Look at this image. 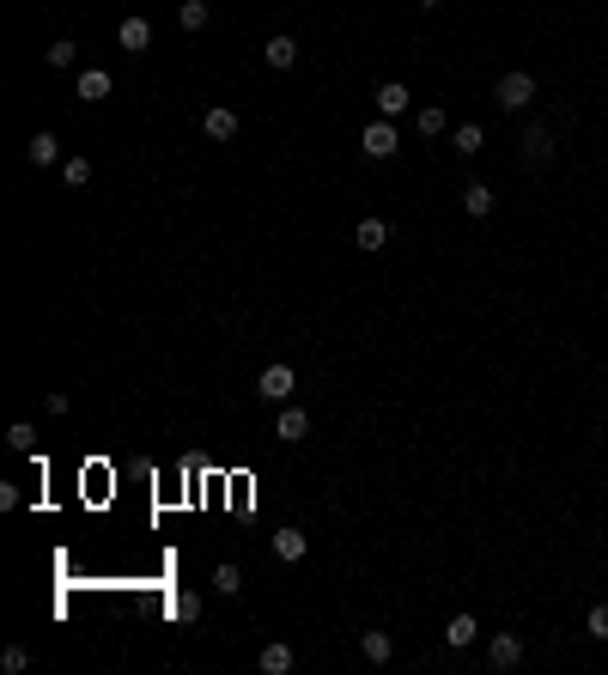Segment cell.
Instances as JSON below:
<instances>
[{"label":"cell","mask_w":608,"mask_h":675,"mask_svg":"<svg viewBox=\"0 0 608 675\" xmlns=\"http://www.w3.org/2000/svg\"><path fill=\"white\" fill-rule=\"evenodd\" d=\"M414 128H420L426 141H438V134H450V116H445V110H438V103H426L420 116H414Z\"/></svg>","instance_id":"19"},{"label":"cell","mask_w":608,"mask_h":675,"mask_svg":"<svg viewBox=\"0 0 608 675\" xmlns=\"http://www.w3.org/2000/svg\"><path fill=\"white\" fill-rule=\"evenodd\" d=\"M256 663H262L268 675H292V663H299V657H292V645H262V657H256Z\"/></svg>","instance_id":"18"},{"label":"cell","mask_w":608,"mask_h":675,"mask_svg":"<svg viewBox=\"0 0 608 675\" xmlns=\"http://www.w3.org/2000/svg\"><path fill=\"white\" fill-rule=\"evenodd\" d=\"M304 432H310V414H304V408H292V402H280V420H274V438H280V445H299Z\"/></svg>","instance_id":"6"},{"label":"cell","mask_w":608,"mask_h":675,"mask_svg":"<svg viewBox=\"0 0 608 675\" xmlns=\"http://www.w3.org/2000/svg\"><path fill=\"white\" fill-rule=\"evenodd\" d=\"M353 244H359V249H371V256H378V249L389 244V225H384V220H359V231H353Z\"/></svg>","instance_id":"15"},{"label":"cell","mask_w":608,"mask_h":675,"mask_svg":"<svg viewBox=\"0 0 608 675\" xmlns=\"http://www.w3.org/2000/svg\"><path fill=\"white\" fill-rule=\"evenodd\" d=\"M450 146H456L463 159H475V152L486 146V128H481V122H463V128H450Z\"/></svg>","instance_id":"12"},{"label":"cell","mask_w":608,"mask_h":675,"mask_svg":"<svg viewBox=\"0 0 608 675\" xmlns=\"http://www.w3.org/2000/svg\"><path fill=\"white\" fill-rule=\"evenodd\" d=\"M61 177H67L74 189H80V183H92V159H67V164H61Z\"/></svg>","instance_id":"25"},{"label":"cell","mask_w":608,"mask_h":675,"mask_svg":"<svg viewBox=\"0 0 608 675\" xmlns=\"http://www.w3.org/2000/svg\"><path fill=\"white\" fill-rule=\"evenodd\" d=\"M292 389H299V371H292V366H268L262 377H256V396H268L274 408H280V402H292Z\"/></svg>","instance_id":"3"},{"label":"cell","mask_w":608,"mask_h":675,"mask_svg":"<svg viewBox=\"0 0 608 675\" xmlns=\"http://www.w3.org/2000/svg\"><path fill=\"white\" fill-rule=\"evenodd\" d=\"M463 213H468V220H486V213H493V189H486V183H468V189H463Z\"/></svg>","instance_id":"16"},{"label":"cell","mask_w":608,"mask_h":675,"mask_svg":"<svg viewBox=\"0 0 608 675\" xmlns=\"http://www.w3.org/2000/svg\"><path fill=\"white\" fill-rule=\"evenodd\" d=\"M25 152H31V164H55L61 159V141H55V134H31Z\"/></svg>","instance_id":"21"},{"label":"cell","mask_w":608,"mask_h":675,"mask_svg":"<svg viewBox=\"0 0 608 675\" xmlns=\"http://www.w3.org/2000/svg\"><path fill=\"white\" fill-rule=\"evenodd\" d=\"M493 98H499V110H511V116H517V110H529V103H535V80H529V73H505V80L493 85Z\"/></svg>","instance_id":"2"},{"label":"cell","mask_w":608,"mask_h":675,"mask_svg":"<svg viewBox=\"0 0 608 675\" xmlns=\"http://www.w3.org/2000/svg\"><path fill=\"white\" fill-rule=\"evenodd\" d=\"M201 134H207V141H231V134H238V110L213 103V110L201 116Z\"/></svg>","instance_id":"7"},{"label":"cell","mask_w":608,"mask_h":675,"mask_svg":"<svg viewBox=\"0 0 608 675\" xmlns=\"http://www.w3.org/2000/svg\"><path fill=\"white\" fill-rule=\"evenodd\" d=\"M110 92H116V80H110L103 67H80V98H85V103H103Z\"/></svg>","instance_id":"10"},{"label":"cell","mask_w":608,"mask_h":675,"mask_svg":"<svg viewBox=\"0 0 608 675\" xmlns=\"http://www.w3.org/2000/svg\"><path fill=\"white\" fill-rule=\"evenodd\" d=\"M524 159H535V164L554 159V134H547L542 122H529V128H524Z\"/></svg>","instance_id":"13"},{"label":"cell","mask_w":608,"mask_h":675,"mask_svg":"<svg viewBox=\"0 0 608 675\" xmlns=\"http://www.w3.org/2000/svg\"><path fill=\"white\" fill-rule=\"evenodd\" d=\"M359 152H365V159H378V164L396 159V152H402V141H396V122H389V116H378V122L359 134Z\"/></svg>","instance_id":"1"},{"label":"cell","mask_w":608,"mask_h":675,"mask_svg":"<svg viewBox=\"0 0 608 675\" xmlns=\"http://www.w3.org/2000/svg\"><path fill=\"white\" fill-rule=\"evenodd\" d=\"M486 663H493V670H517V663H524V639H517V633H493V639H486Z\"/></svg>","instance_id":"4"},{"label":"cell","mask_w":608,"mask_h":675,"mask_svg":"<svg viewBox=\"0 0 608 675\" xmlns=\"http://www.w3.org/2000/svg\"><path fill=\"white\" fill-rule=\"evenodd\" d=\"M116 43L128 49V55H141V49H152V24H146L141 13H128V19L116 24Z\"/></svg>","instance_id":"5"},{"label":"cell","mask_w":608,"mask_h":675,"mask_svg":"<svg viewBox=\"0 0 608 675\" xmlns=\"http://www.w3.org/2000/svg\"><path fill=\"white\" fill-rule=\"evenodd\" d=\"M171 614H177L182 627H195V621H201V596H195V591H182L177 602H171Z\"/></svg>","instance_id":"23"},{"label":"cell","mask_w":608,"mask_h":675,"mask_svg":"<svg viewBox=\"0 0 608 675\" xmlns=\"http://www.w3.org/2000/svg\"><path fill=\"white\" fill-rule=\"evenodd\" d=\"M213 591H220V596H238V591H243V572H238V566H220V572H213Z\"/></svg>","instance_id":"24"},{"label":"cell","mask_w":608,"mask_h":675,"mask_svg":"<svg viewBox=\"0 0 608 675\" xmlns=\"http://www.w3.org/2000/svg\"><path fill=\"white\" fill-rule=\"evenodd\" d=\"M359 651H365V663H389V657H396V639L389 633H359Z\"/></svg>","instance_id":"17"},{"label":"cell","mask_w":608,"mask_h":675,"mask_svg":"<svg viewBox=\"0 0 608 675\" xmlns=\"http://www.w3.org/2000/svg\"><path fill=\"white\" fill-rule=\"evenodd\" d=\"M43 55H49V67H74V62H80V43H74V37H55Z\"/></svg>","instance_id":"22"},{"label":"cell","mask_w":608,"mask_h":675,"mask_svg":"<svg viewBox=\"0 0 608 675\" xmlns=\"http://www.w3.org/2000/svg\"><path fill=\"white\" fill-rule=\"evenodd\" d=\"M6 438H13V450H31V445H37V432L25 426V420H19V426H13V432H6Z\"/></svg>","instance_id":"27"},{"label":"cell","mask_w":608,"mask_h":675,"mask_svg":"<svg viewBox=\"0 0 608 675\" xmlns=\"http://www.w3.org/2000/svg\"><path fill=\"white\" fill-rule=\"evenodd\" d=\"M584 633H590V639H608V602H596V609H590Z\"/></svg>","instance_id":"26"},{"label":"cell","mask_w":608,"mask_h":675,"mask_svg":"<svg viewBox=\"0 0 608 675\" xmlns=\"http://www.w3.org/2000/svg\"><path fill=\"white\" fill-rule=\"evenodd\" d=\"M304 553H310V542H304V530H280V535H274V560H286V566H299Z\"/></svg>","instance_id":"11"},{"label":"cell","mask_w":608,"mask_h":675,"mask_svg":"<svg viewBox=\"0 0 608 675\" xmlns=\"http://www.w3.org/2000/svg\"><path fill=\"white\" fill-rule=\"evenodd\" d=\"M407 103H414V92H407L402 80H384V85H378V110H384L389 122H396V116H402Z\"/></svg>","instance_id":"9"},{"label":"cell","mask_w":608,"mask_h":675,"mask_svg":"<svg viewBox=\"0 0 608 675\" xmlns=\"http://www.w3.org/2000/svg\"><path fill=\"white\" fill-rule=\"evenodd\" d=\"M207 19H213L207 0H177V24H182V31H207Z\"/></svg>","instance_id":"20"},{"label":"cell","mask_w":608,"mask_h":675,"mask_svg":"<svg viewBox=\"0 0 608 675\" xmlns=\"http://www.w3.org/2000/svg\"><path fill=\"white\" fill-rule=\"evenodd\" d=\"M475 633H481V627H475V614H450L445 645H450V651H463V645H475Z\"/></svg>","instance_id":"14"},{"label":"cell","mask_w":608,"mask_h":675,"mask_svg":"<svg viewBox=\"0 0 608 675\" xmlns=\"http://www.w3.org/2000/svg\"><path fill=\"white\" fill-rule=\"evenodd\" d=\"M420 6H426V13H432V6H445V0H420Z\"/></svg>","instance_id":"28"},{"label":"cell","mask_w":608,"mask_h":675,"mask_svg":"<svg viewBox=\"0 0 608 675\" xmlns=\"http://www.w3.org/2000/svg\"><path fill=\"white\" fill-rule=\"evenodd\" d=\"M262 62L274 67V73H286V67L299 62V43L286 37V31H280V37H268V43H262Z\"/></svg>","instance_id":"8"}]
</instances>
